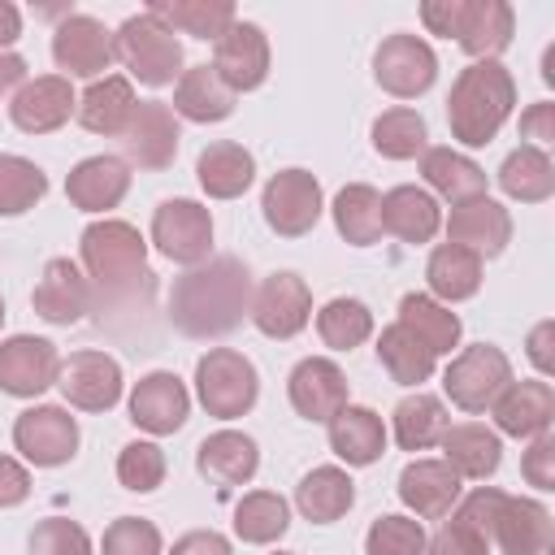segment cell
Returning a JSON list of instances; mask_svg holds the SVG:
<instances>
[{"instance_id": "cell-1", "label": "cell", "mask_w": 555, "mask_h": 555, "mask_svg": "<svg viewBox=\"0 0 555 555\" xmlns=\"http://www.w3.org/2000/svg\"><path fill=\"white\" fill-rule=\"evenodd\" d=\"M251 312V273L238 256H208L169 286V321L186 338H221Z\"/></svg>"}, {"instance_id": "cell-2", "label": "cell", "mask_w": 555, "mask_h": 555, "mask_svg": "<svg viewBox=\"0 0 555 555\" xmlns=\"http://www.w3.org/2000/svg\"><path fill=\"white\" fill-rule=\"evenodd\" d=\"M516 104V78L499 61H473L455 74L447 95V126L451 139L464 147H486Z\"/></svg>"}, {"instance_id": "cell-3", "label": "cell", "mask_w": 555, "mask_h": 555, "mask_svg": "<svg viewBox=\"0 0 555 555\" xmlns=\"http://www.w3.org/2000/svg\"><path fill=\"white\" fill-rule=\"evenodd\" d=\"M82 269L100 295L117 299L152 278L147 273V238L121 217H100L82 230Z\"/></svg>"}, {"instance_id": "cell-4", "label": "cell", "mask_w": 555, "mask_h": 555, "mask_svg": "<svg viewBox=\"0 0 555 555\" xmlns=\"http://www.w3.org/2000/svg\"><path fill=\"white\" fill-rule=\"evenodd\" d=\"M113 52L126 65V74L134 82H143V87H169V82L182 78V43L147 9L134 13V17H126L113 30Z\"/></svg>"}, {"instance_id": "cell-5", "label": "cell", "mask_w": 555, "mask_h": 555, "mask_svg": "<svg viewBox=\"0 0 555 555\" xmlns=\"http://www.w3.org/2000/svg\"><path fill=\"white\" fill-rule=\"evenodd\" d=\"M195 399L217 421H238L260 399V373L256 364L234 347H212L195 360Z\"/></svg>"}, {"instance_id": "cell-6", "label": "cell", "mask_w": 555, "mask_h": 555, "mask_svg": "<svg viewBox=\"0 0 555 555\" xmlns=\"http://www.w3.org/2000/svg\"><path fill=\"white\" fill-rule=\"evenodd\" d=\"M512 382V360L503 356V347L494 343H477L451 356V364L442 369V390L460 412H486L503 386Z\"/></svg>"}, {"instance_id": "cell-7", "label": "cell", "mask_w": 555, "mask_h": 555, "mask_svg": "<svg viewBox=\"0 0 555 555\" xmlns=\"http://www.w3.org/2000/svg\"><path fill=\"white\" fill-rule=\"evenodd\" d=\"M260 212H264L273 234L304 238L321 221V212H325V195H321L317 173H308V169H278L264 182V191H260Z\"/></svg>"}, {"instance_id": "cell-8", "label": "cell", "mask_w": 555, "mask_h": 555, "mask_svg": "<svg viewBox=\"0 0 555 555\" xmlns=\"http://www.w3.org/2000/svg\"><path fill=\"white\" fill-rule=\"evenodd\" d=\"M13 447L35 468H61L78 455V421L61 403H35L13 421Z\"/></svg>"}, {"instance_id": "cell-9", "label": "cell", "mask_w": 555, "mask_h": 555, "mask_svg": "<svg viewBox=\"0 0 555 555\" xmlns=\"http://www.w3.org/2000/svg\"><path fill=\"white\" fill-rule=\"evenodd\" d=\"M152 243L173 264H204L212 251V212L199 199H165L152 212Z\"/></svg>"}, {"instance_id": "cell-10", "label": "cell", "mask_w": 555, "mask_h": 555, "mask_svg": "<svg viewBox=\"0 0 555 555\" xmlns=\"http://www.w3.org/2000/svg\"><path fill=\"white\" fill-rule=\"evenodd\" d=\"M52 61L61 78H104V69L117 61L113 52V30L100 17L87 13H65L52 30Z\"/></svg>"}, {"instance_id": "cell-11", "label": "cell", "mask_w": 555, "mask_h": 555, "mask_svg": "<svg viewBox=\"0 0 555 555\" xmlns=\"http://www.w3.org/2000/svg\"><path fill=\"white\" fill-rule=\"evenodd\" d=\"M373 78L395 100H416L438 78V56L421 35H386L373 52Z\"/></svg>"}, {"instance_id": "cell-12", "label": "cell", "mask_w": 555, "mask_h": 555, "mask_svg": "<svg viewBox=\"0 0 555 555\" xmlns=\"http://www.w3.org/2000/svg\"><path fill=\"white\" fill-rule=\"evenodd\" d=\"M251 325L264 334V338H295L308 321H312V291L299 273L282 269V273H269L256 291H251Z\"/></svg>"}, {"instance_id": "cell-13", "label": "cell", "mask_w": 555, "mask_h": 555, "mask_svg": "<svg viewBox=\"0 0 555 555\" xmlns=\"http://www.w3.org/2000/svg\"><path fill=\"white\" fill-rule=\"evenodd\" d=\"M56 390L78 412H108V408H117V399L126 390V377H121L117 356H108V351H74L69 360H61Z\"/></svg>"}, {"instance_id": "cell-14", "label": "cell", "mask_w": 555, "mask_h": 555, "mask_svg": "<svg viewBox=\"0 0 555 555\" xmlns=\"http://www.w3.org/2000/svg\"><path fill=\"white\" fill-rule=\"evenodd\" d=\"M61 351L48 338L13 334L0 343V390L13 399H39L48 386H56Z\"/></svg>"}, {"instance_id": "cell-15", "label": "cell", "mask_w": 555, "mask_h": 555, "mask_svg": "<svg viewBox=\"0 0 555 555\" xmlns=\"http://www.w3.org/2000/svg\"><path fill=\"white\" fill-rule=\"evenodd\" d=\"M191 416V390L178 373L169 369H156L147 377L134 382L130 390V421L152 434V438H165V434H178Z\"/></svg>"}, {"instance_id": "cell-16", "label": "cell", "mask_w": 555, "mask_h": 555, "mask_svg": "<svg viewBox=\"0 0 555 555\" xmlns=\"http://www.w3.org/2000/svg\"><path fill=\"white\" fill-rule=\"evenodd\" d=\"M212 69L234 95L238 91H256L269 78V35L256 22H234L212 43Z\"/></svg>"}, {"instance_id": "cell-17", "label": "cell", "mask_w": 555, "mask_h": 555, "mask_svg": "<svg viewBox=\"0 0 555 555\" xmlns=\"http://www.w3.org/2000/svg\"><path fill=\"white\" fill-rule=\"evenodd\" d=\"M286 395H291V408L304 416V421H330L338 408H347L351 390H347V373L330 360V356H304L291 377H286Z\"/></svg>"}, {"instance_id": "cell-18", "label": "cell", "mask_w": 555, "mask_h": 555, "mask_svg": "<svg viewBox=\"0 0 555 555\" xmlns=\"http://www.w3.org/2000/svg\"><path fill=\"white\" fill-rule=\"evenodd\" d=\"M490 416H494V434H507V438H538V434H551V421H555V386L542 382V377H529V382H507L503 395L490 403Z\"/></svg>"}, {"instance_id": "cell-19", "label": "cell", "mask_w": 555, "mask_h": 555, "mask_svg": "<svg viewBox=\"0 0 555 555\" xmlns=\"http://www.w3.org/2000/svg\"><path fill=\"white\" fill-rule=\"evenodd\" d=\"M78 108V95L69 87V78L61 74H39V78H26L17 91H13V104H9V117L17 130L26 134H52L61 130Z\"/></svg>"}, {"instance_id": "cell-20", "label": "cell", "mask_w": 555, "mask_h": 555, "mask_svg": "<svg viewBox=\"0 0 555 555\" xmlns=\"http://www.w3.org/2000/svg\"><path fill=\"white\" fill-rule=\"evenodd\" d=\"M447 243L468 247V251L481 256V260H494V256H503V247L512 243V212H507L499 199H490V195L451 204Z\"/></svg>"}, {"instance_id": "cell-21", "label": "cell", "mask_w": 555, "mask_h": 555, "mask_svg": "<svg viewBox=\"0 0 555 555\" xmlns=\"http://www.w3.org/2000/svg\"><path fill=\"white\" fill-rule=\"evenodd\" d=\"M30 304L48 325H78L91 312V282L69 256H56L43 264L30 291Z\"/></svg>"}, {"instance_id": "cell-22", "label": "cell", "mask_w": 555, "mask_h": 555, "mask_svg": "<svg viewBox=\"0 0 555 555\" xmlns=\"http://www.w3.org/2000/svg\"><path fill=\"white\" fill-rule=\"evenodd\" d=\"M555 538V520L538 499H520V494H503L494 525H490V542L503 555H546Z\"/></svg>"}, {"instance_id": "cell-23", "label": "cell", "mask_w": 555, "mask_h": 555, "mask_svg": "<svg viewBox=\"0 0 555 555\" xmlns=\"http://www.w3.org/2000/svg\"><path fill=\"white\" fill-rule=\"evenodd\" d=\"M399 503L416 516V520H442L451 516V507L460 503V477L429 455H416L403 464L399 473Z\"/></svg>"}, {"instance_id": "cell-24", "label": "cell", "mask_w": 555, "mask_h": 555, "mask_svg": "<svg viewBox=\"0 0 555 555\" xmlns=\"http://www.w3.org/2000/svg\"><path fill=\"white\" fill-rule=\"evenodd\" d=\"M178 117L169 104L160 100H139L121 143H126V156L139 165V169H169L173 156H178Z\"/></svg>"}, {"instance_id": "cell-25", "label": "cell", "mask_w": 555, "mask_h": 555, "mask_svg": "<svg viewBox=\"0 0 555 555\" xmlns=\"http://www.w3.org/2000/svg\"><path fill=\"white\" fill-rule=\"evenodd\" d=\"M130 191V169L121 156H87L69 169L65 195L78 212H113Z\"/></svg>"}, {"instance_id": "cell-26", "label": "cell", "mask_w": 555, "mask_h": 555, "mask_svg": "<svg viewBox=\"0 0 555 555\" xmlns=\"http://www.w3.org/2000/svg\"><path fill=\"white\" fill-rule=\"evenodd\" d=\"M195 468H199V477H208L212 486L234 490V486H247V481L256 477V468H260V447H256V438L243 434V429H217V434H208V438L199 442Z\"/></svg>"}, {"instance_id": "cell-27", "label": "cell", "mask_w": 555, "mask_h": 555, "mask_svg": "<svg viewBox=\"0 0 555 555\" xmlns=\"http://www.w3.org/2000/svg\"><path fill=\"white\" fill-rule=\"evenodd\" d=\"M516 35V13L507 0H464V17L455 30V43L473 61H499Z\"/></svg>"}, {"instance_id": "cell-28", "label": "cell", "mask_w": 555, "mask_h": 555, "mask_svg": "<svg viewBox=\"0 0 555 555\" xmlns=\"http://www.w3.org/2000/svg\"><path fill=\"white\" fill-rule=\"evenodd\" d=\"M134 108H139L134 82H130L126 74H104V78H95V82L78 95L74 117H78L91 134L113 139V134H126V126H130Z\"/></svg>"}, {"instance_id": "cell-29", "label": "cell", "mask_w": 555, "mask_h": 555, "mask_svg": "<svg viewBox=\"0 0 555 555\" xmlns=\"http://www.w3.org/2000/svg\"><path fill=\"white\" fill-rule=\"evenodd\" d=\"M325 425H330V451L347 468H369V464L382 460V451H386V425H382V416L373 408L347 403Z\"/></svg>"}, {"instance_id": "cell-30", "label": "cell", "mask_w": 555, "mask_h": 555, "mask_svg": "<svg viewBox=\"0 0 555 555\" xmlns=\"http://www.w3.org/2000/svg\"><path fill=\"white\" fill-rule=\"evenodd\" d=\"M442 464L460 477V481H486L499 473L503 464V442L494 429L477 425V421H464V425H447L442 434Z\"/></svg>"}, {"instance_id": "cell-31", "label": "cell", "mask_w": 555, "mask_h": 555, "mask_svg": "<svg viewBox=\"0 0 555 555\" xmlns=\"http://www.w3.org/2000/svg\"><path fill=\"white\" fill-rule=\"evenodd\" d=\"M195 178L208 199H238L256 182V156L243 143L217 139L195 156Z\"/></svg>"}, {"instance_id": "cell-32", "label": "cell", "mask_w": 555, "mask_h": 555, "mask_svg": "<svg viewBox=\"0 0 555 555\" xmlns=\"http://www.w3.org/2000/svg\"><path fill=\"white\" fill-rule=\"evenodd\" d=\"M442 230V208L425 186H390L382 195V234L403 243H429Z\"/></svg>"}, {"instance_id": "cell-33", "label": "cell", "mask_w": 555, "mask_h": 555, "mask_svg": "<svg viewBox=\"0 0 555 555\" xmlns=\"http://www.w3.org/2000/svg\"><path fill=\"white\" fill-rule=\"evenodd\" d=\"M351 503H356V481L338 464H321V468L304 473L295 486V507L312 525H334L338 516L351 512Z\"/></svg>"}, {"instance_id": "cell-34", "label": "cell", "mask_w": 555, "mask_h": 555, "mask_svg": "<svg viewBox=\"0 0 555 555\" xmlns=\"http://www.w3.org/2000/svg\"><path fill=\"white\" fill-rule=\"evenodd\" d=\"M399 325H403L434 360H438V356H451V351L460 347V334H464L460 317H455L447 304H438L434 295H421V291H412V295L399 299Z\"/></svg>"}, {"instance_id": "cell-35", "label": "cell", "mask_w": 555, "mask_h": 555, "mask_svg": "<svg viewBox=\"0 0 555 555\" xmlns=\"http://www.w3.org/2000/svg\"><path fill=\"white\" fill-rule=\"evenodd\" d=\"M234 113V91L217 78L212 65H191L182 69V78L173 82V117H186V121H225Z\"/></svg>"}, {"instance_id": "cell-36", "label": "cell", "mask_w": 555, "mask_h": 555, "mask_svg": "<svg viewBox=\"0 0 555 555\" xmlns=\"http://www.w3.org/2000/svg\"><path fill=\"white\" fill-rule=\"evenodd\" d=\"M421 178L429 182V195H442L451 204L486 195V169L455 147H425L421 152Z\"/></svg>"}, {"instance_id": "cell-37", "label": "cell", "mask_w": 555, "mask_h": 555, "mask_svg": "<svg viewBox=\"0 0 555 555\" xmlns=\"http://www.w3.org/2000/svg\"><path fill=\"white\" fill-rule=\"evenodd\" d=\"M481 256H473L468 247H455V243H438L425 260V282H429V295L438 304H460V299H473L481 291Z\"/></svg>"}, {"instance_id": "cell-38", "label": "cell", "mask_w": 555, "mask_h": 555, "mask_svg": "<svg viewBox=\"0 0 555 555\" xmlns=\"http://www.w3.org/2000/svg\"><path fill=\"white\" fill-rule=\"evenodd\" d=\"M147 13L156 22H165L173 35L212 39V43L238 22V13H234L230 0H156V4H147Z\"/></svg>"}, {"instance_id": "cell-39", "label": "cell", "mask_w": 555, "mask_h": 555, "mask_svg": "<svg viewBox=\"0 0 555 555\" xmlns=\"http://www.w3.org/2000/svg\"><path fill=\"white\" fill-rule=\"evenodd\" d=\"M499 186H503L507 199H520V204L551 199L555 195V160H551V152L529 147V143L512 147L503 156V165H499Z\"/></svg>"}, {"instance_id": "cell-40", "label": "cell", "mask_w": 555, "mask_h": 555, "mask_svg": "<svg viewBox=\"0 0 555 555\" xmlns=\"http://www.w3.org/2000/svg\"><path fill=\"white\" fill-rule=\"evenodd\" d=\"M330 212H334V230L351 247H373L382 238V195L369 182H347L334 195Z\"/></svg>"}, {"instance_id": "cell-41", "label": "cell", "mask_w": 555, "mask_h": 555, "mask_svg": "<svg viewBox=\"0 0 555 555\" xmlns=\"http://www.w3.org/2000/svg\"><path fill=\"white\" fill-rule=\"evenodd\" d=\"M390 421H395V442L403 451H429V447H438L442 434H447V425H451L447 403L438 395H425V390L399 399V408H395Z\"/></svg>"}, {"instance_id": "cell-42", "label": "cell", "mask_w": 555, "mask_h": 555, "mask_svg": "<svg viewBox=\"0 0 555 555\" xmlns=\"http://www.w3.org/2000/svg\"><path fill=\"white\" fill-rule=\"evenodd\" d=\"M291 529V503L273 490H251L234 503V538L247 546H269Z\"/></svg>"}, {"instance_id": "cell-43", "label": "cell", "mask_w": 555, "mask_h": 555, "mask_svg": "<svg viewBox=\"0 0 555 555\" xmlns=\"http://www.w3.org/2000/svg\"><path fill=\"white\" fill-rule=\"evenodd\" d=\"M377 360H382V369L390 373V382H399V386H416L421 390V382H429L434 377V356L395 321V325H386L382 334H377Z\"/></svg>"}, {"instance_id": "cell-44", "label": "cell", "mask_w": 555, "mask_h": 555, "mask_svg": "<svg viewBox=\"0 0 555 555\" xmlns=\"http://www.w3.org/2000/svg\"><path fill=\"white\" fill-rule=\"evenodd\" d=\"M429 147V126L416 108H386L377 121H373V152L386 156V160H412Z\"/></svg>"}, {"instance_id": "cell-45", "label": "cell", "mask_w": 555, "mask_h": 555, "mask_svg": "<svg viewBox=\"0 0 555 555\" xmlns=\"http://www.w3.org/2000/svg\"><path fill=\"white\" fill-rule=\"evenodd\" d=\"M317 334H321V343L330 351H351L373 334V312H369L364 299L338 295L317 312Z\"/></svg>"}, {"instance_id": "cell-46", "label": "cell", "mask_w": 555, "mask_h": 555, "mask_svg": "<svg viewBox=\"0 0 555 555\" xmlns=\"http://www.w3.org/2000/svg\"><path fill=\"white\" fill-rule=\"evenodd\" d=\"M48 195V173L13 152H0V217H22Z\"/></svg>"}, {"instance_id": "cell-47", "label": "cell", "mask_w": 555, "mask_h": 555, "mask_svg": "<svg viewBox=\"0 0 555 555\" xmlns=\"http://www.w3.org/2000/svg\"><path fill=\"white\" fill-rule=\"evenodd\" d=\"M425 525L416 516H377L364 533V555H425Z\"/></svg>"}, {"instance_id": "cell-48", "label": "cell", "mask_w": 555, "mask_h": 555, "mask_svg": "<svg viewBox=\"0 0 555 555\" xmlns=\"http://www.w3.org/2000/svg\"><path fill=\"white\" fill-rule=\"evenodd\" d=\"M165 451L156 447V442H147V438H139V442H126L121 451H117V481L126 486V490H134V494H152L160 481H165Z\"/></svg>"}, {"instance_id": "cell-49", "label": "cell", "mask_w": 555, "mask_h": 555, "mask_svg": "<svg viewBox=\"0 0 555 555\" xmlns=\"http://www.w3.org/2000/svg\"><path fill=\"white\" fill-rule=\"evenodd\" d=\"M100 555H165V538L143 516H117L100 538Z\"/></svg>"}, {"instance_id": "cell-50", "label": "cell", "mask_w": 555, "mask_h": 555, "mask_svg": "<svg viewBox=\"0 0 555 555\" xmlns=\"http://www.w3.org/2000/svg\"><path fill=\"white\" fill-rule=\"evenodd\" d=\"M30 555H95L91 551V533L69 520V516H48L30 529V542H26Z\"/></svg>"}, {"instance_id": "cell-51", "label": "cell", "mask_w": 555, "mask_h": 555, "mask_svg": "<svg viewBox=\"0 0 555 555\" xmlns=\"http://www.w3.org/2000/svg\"><path fill=\"white\" fill-rule=\"evenodd\" d=\"M520 477L533 486V490H555V434H538L529 438L525 455H520Z\"/></svg>"}, {"instance_id": "cell-52", "label": "cell", "mask_w": 555, "mask_h": 555, "mask_svg": "<svg viewBox=\"0 0 555 555\" xmlns=\"http://www.w3.org/2000/svg\"><path fill=\"white\" fill-rule=\"evenodd\" d=\"M425 555H490V542L477 533V529H468V525H460L455 516L425 542Z\"/></svg>"}, {"instance_id": "cell-53", "label": "cell", "mask_w": 555, "mask_h": 555, "mask_svg": "<svg viewBox=\"0 0 555 555\" xmlns=\"http://www.w3.org/2000/svg\"><path fill=\"white\" fill-rule=\"evenodd\" d=\"M520 139H529V147H551L555 143V104L551 100H538L520 113Z\"/></svg>"}, {"instance_id": "cell-54", "label": "cell", "mask_w": 555, "mask_h": 555, "mask_svg": "<svg viewBox=\"0 0 555 555\" xmlns=\"http://www.w3.org/2000/svg\"><path fill=\"white\" fill-rule=\"evenodd\" d=\"M525 356H529V364L538 369L542 382L555 373V321H538V325L529 330V338H525Z\"/></svg>"}, {"instance_id": "cell-55", "label": "cell", "mask_w": 555, "mask_h": 555, "mask_svg": "<svg viewBox=\"0 0 555 555\" xmlns=\"http://www.w3.org/2000/svg\"><path fill=\"white\" fill-rule=\"evenodd\" d=\"M460 17H464V0H425V4H421V22H425L429 35L455 39Z\"/></svg>"}, {"instance_id": "cell-56", "label": "cell", "mask_w": 555, "mask_h": 555, "mask_svg": "<svg viewBox=\"0 0 555 555\" xmlns=\"http://www.w3.org/2000/svg\"><path fill=\"white\" fill-rule=\"evenodd\" d=\"M26 494H30L26 464L13 455H0V507H17V503H26Z\"/></svg>"}, {"instance_id": "cell-57", "label": "cell", "mask_w": 555, "mask_h": 555, "mask_svg": "<svg viewBox=\"0 0 555 555\" xmlns=\"http://www.w3.org/2000/svg\"><path fill=\"white\" fill-rule=\"evenodd\" d=\"M169 555H234V546L217 529H191L169 546Z\"/></svg>"}, {"instance_id": "cell-58", "label": "cell", "mask_w": 555, "mask_h": 555, "mask_svg": "<svg viewBox=\"0 0 555 555\" xmlns=\"http://www.w3.org/2000/svg\"><path fill=\"white\" fill-rule=\"evenodd\" d=\"M22 39V9L13 0H0V52H9Z\"/></svg>"}, {"instance_id": "cell-59", "label": "cell", "mask_w": 555, "mask_h": 555, "mask_svg": "<svg viewBox=\"0 0 555 555\" xmlns=\"http://www.w3.org/2000/svg\"><path fill=\"white\" fill-rule=\"evenodd\" d=\"M26 82V61L17 52H0V95L17 91Z\"/></svg>"}, {"instance_id": "cell-60", "label": "cell", "mask_w": 555, "mask_h": 555, "mask_svg": "<svg viewBox=\"0 0 555 555\" xmlns=\"http://www.w3.org/2000/svg\"><path fill=\"white\" fill-rule=\"evenodd\" d=\"M542 82L555 87V43H546V52H542Z\"/></svg>"}, {"instance_id": "cell-61", "label": "cell", "mask_w": 555, "mask_h": 555, "mask_svg": "<svg viewBox=\"0 0 555 555\" xmlns=\"http://www.w3.org/2000/svg\"><path fill=\"white\" fill-rule=\"evenodd\" d=\"M0 325H4V299H0Z\"/></svg>"}, {"instance_id": "cell-62", "label": "cell", "mask_w": 555, "mask_h": 555, "mask_svg": "<svg viewBox=\"0 0 555 555\" xmlns=\"http://www.w3.org/2000/svg\"><path fill=\"white\" fill-rule=\"evenodd\" d=\"M273 555H295V551H273Z\"/></svg>"}, {"instance_id": "cell-63", "label": "cell", "mask_w": 555, "mask_h": 555, "mask_svg": "<svg viewBox=\"0 0 555 555\" xmlns=\"http://www.w3.org/2000/svg\"><path fill=\"white\" fill-rule=\"evenodd\" d=\"M546 555H551V551H546Z\"/></svg>"}]
</instances>
